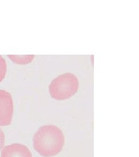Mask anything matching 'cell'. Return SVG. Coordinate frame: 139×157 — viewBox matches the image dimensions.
Masks as SVG:
<instances>
[{
  "mask_svg": "<svg viewBox=\"0 0 139 157\" xmlns=\"http://www.w3.org/2000/svg\"><path fill=\"white\" fill-rule=\"evenodd\" d=\"M64 144V136L61 129L55 125L40 127L33 137L36 151L43 157H52L60 152Z\"/></svg>",
  "mask_w": 139,
  "mask_h": 157,
  "instance_id": "cell-1",
  "label": "cell"
},
{
  "mask_svg": "<svg viewBox=\"0 0 139 157\" xmlns=\"http://www.w3.org/2000/svg\"><path fill=\"white\" fill-rule=\"evenodd\" d=\"M79 81L71 73H63L54 78L49 86L50 96L57 100L68 99L78 91Z\"/></svg>",
  "mask_w": 139,
  "mask_h": 157,
  "instance_id": "cell-2",
  "label": "cell"
},
{
  "mask_svg": "<svg viewBox=\"0 0 139 157\" xmlns=\"http://www.w3.org/2000/svg\"><path fill=\"white\" fill-rule=\"evenodd\" d=\"M13 113V100L7 91L0 90V126H8L11 123Z\"/></svg>",
  "mask_w": 139,
  "mask_h": 157,
  "instance_id": "cell-3",
  "label": "cell"
},
{
  "mask_svg": "<svg viewBox=\"0 0 139 157\" xmlns=\"http://www.w3.org/2000/svg\"><path fill=\"white\" fill-rule=\"evenodd\" d=\"M1 157H32V154L26 146L12 144L3 148Z\"/></svg>",
  "mask_w": 139,
  "mask_h": 157,
  "instance_id": "cell-4",
  "label": "cell"
},
{
  "mask_svg": "<svg viewBox=\"0 0 139 157\" xmlns=\"http://www.w3.org/2000/svg\"><path fill=\"white\" fill-rule=\"evenodd\" d=\"M8 58H9L14 63L19 65H25L31 62L33 60L34 56L28 55V56H15V55H8Z\"/></svg>",
  "mask_w": 139,
  "mask_h": 157,
  "instance_id": "cell-5",
  "label": "cell"
},
{
  "mask_svg": "<svg viewBox=\"0 0 139 157\" xmlns=\"http://www.w3.org/2000/svg\"><path fill=\"white\" fill-rule=\"evenodd\" d=\"M6 64L5 59L0 55V82L5 78L6 72Z\"/></svg>",
  "mask_w": 139,
  "mask_h": 157,
  "instance_id": "cell-6",
  "label": "cell"
},
{
  "mask_svg": "<svg viewBox=\"0 0 139 157\" xmlns=\"http://www.w3.org/2000/svg\"><path fill=\"white\" fill-rule=\"evenodd\" d=\"M5 137L4 132L0 128V150H1L5 144Z\"/></svg>",
  "mask_w": 139,
  "mask_h": 157,
  "instance_id": "cell-7",
  "label": "cell"
}]
</instances>
